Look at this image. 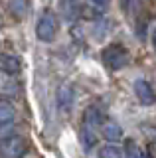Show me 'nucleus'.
<instances>
[{"mask_svg":"<svg viewBox=\"0 0 156 158\" xmlns=\"http://www.w3.org/2000/svg\"><path fill=\"white\" fill-rule=\"evenodd\" d=\"M0 26H2V16H0Z\"/></svg>","mask_w":156,"mask_h":158,"instance_id":"obj_17","label":"nucleus"},{"mask_svg":"<svg viewBox=\"0 0 156 158\" xmlns=\"http://www.w3.org/2000/svg\"><path fill=\"white\" fill-rule=\"evenodd\" d=\"M125 156L126 158H150L148 152H144V148L136 140H130V138L125 142Z\"/></svg>","mask_w":156,"mask_h":158,"instance_id":"obj_12","label":"nucleus"},{"mask_svg":"<svg viewBox=\"0 0 156 158\" xmlns=\"http://www.w3.org/2000/svg\"><path fill=\"white\" fill-rule=\"evenodd\" d=\"M99 125H101V115L97 111V107H89L83 115V121H81V142L87 150H91L97 144Z\"/></svg>","mask_w":156,"mask_h":158,"instance_id":"obj_1","label":"nucleus"},{"mask_svg":"<svg viewBox=\"0 0 156 158\" xmlns=\"http://www.w3.org/2000/svg\"><path fill=\"white\" fill-rule=\"evenodd\" d=\"M129 61H130V53L123 44H113V46L103 49V63L109 69H113V71H119V69L126 67Z\"/></svg>","mask_w":156,"mask_h":158,"instance_id":"obj_2","label":"nucleus"},{"mask_svg":"<svg viewBox=\"0 0 156 158\" xmlns=\"http://www.w3.org/2000/svg\"><path fill=\"white\" fill-rule=\"evenodd\" d=\"M0 69H2V71H6L8 75H14V77H16L18 73L22 71L20 57H16L14 53H2V56H0Z\"/></svg>","mask_w":156,"mask_h":158,"instance_id":"obj_9","label":"nucleus"},{"mask_svg":"<svg viewBox=\"0 0 156 158\" xmlns=\"http://www.w3.org/2000/svg\"><path fill=\"white\" fill-rule=\"evenodd\" d=\"M55 34H57L55 14H53L51 10H46L40 16V20H38V24H36V36H38V40H42V42H53Z\"/></svg>","mask_w":156,"mask_h":158,"instance_id":"obj_4","label":"nucleus"},{"mask_svg":"<svg viewBox=\"0 0 156 158\" xmlns=\"http://www.w3.org/2000/svg\"><path fill=\"white\" fill-rule=\"evenodd\" d=\"M109 4L107 2H83V4H79V16H83V18H89V20H97V18H101L105 14V10Z\"/></svg>","mask_w":156,"mask_h":158,"instance_id":"obj_8","label":"nucleus"},{"mask_svg":"<svg viewBox=\"0 0 156 158\" xmlns=\"http://www.w3.org/2000/svg\"><path fill=\"white\" fill-rule=\"evenodd\" d=\"M152 46H154V52H156V28L152 30Z\"/></svg>","mask_w":156,"mask_h":158,"instance_id":"obj_16","label":"nucleus"},{"mask_svg":"<svg viewBox=\"0 0 156 158\" xmlns=\"http://www.w3.org/2000/svg\"><path fill=\"white\" fill-rule=\"evenodd\" d=\"M28 152V140L20 135H12L0 140V158H24Z\"/></svg>","mask_w":156,"mask_h":158,"instance_id":"obj_3","label":"nucleus"},{"mask_svg":"<svg viewBox=\"0 0 156 158\" xmlns=\"http://www.w3.org/2000/svg\"><path fill=\"white\" fill-rule=\"evenodd\" d=\"M101 131H103V136L111 142H117V140L123 138V128H121V125H117L113 121H107Z\"/></svg>","mask_w":156,"mask_h":158,"instance_id":"obj_10","label":"nucleus"},{"mask_svg":"<svg viewBox=\"0 0 156 158\" xmlns=\"http://www.w3.org/2000/svg\"><path fill=\"white\" fill-rule=\"evenodd\" d=\"M16 118V109L10 101H4L0 99V125H8V123H14Z\"/></svg>","mask_w":156,"mask_h":158,"instance_id":"obj_11","label":"nucleus"},{"mask_svg":"<svg viewBox=\"0 0 156 158\" xmlns=\"http://www.w3.org/2000/svg\"><path fill=\"white\" fill-rule=\"evenodd\" d=\"M61 8H63V16L69 22L79 16V2H61Z\"/></svg>","mask_w":156,"mask_h":158,"instance_id":"obj_14","label":"nucleus"},{"mask_svg":"<svg viewBox=\"0 0 156 158\" xmlns=\"http://www.w3.org/2000/svg\"><path fill=\"white\" fill-rule=\"evenodd\" d=\"M28 6H30V4H28L26 0H16V2H10V4H8V8L12 10V14H14V16H18V18H22L24 14H26Z\"/></svg>","mask_w":156,"mask_h":158,"instance_id":"obj_15","label":"nucleus"},{"mask_svg":"<svg viewBox=\"0 0 156 158\" xmlns=\"http://www.w3.org/2000/svg\"><path fill=\"white\" fill-rule=\"evenodd\" d=\"M134 95L142 105H154L156 103V93L146 79H136L134 81Z\"/></svg>","mask_w":156,"mask_h":158,"instance_id":"obj_6","label":"nucleus"},{"mask_svg":"<svg viewBox=\"0 0 156 158\" xmlns=\"http://www.w3.org/2000/svg\"><path fill=\"white\" fill-rule=\"evenodd\" d=\"M20 93V83L14 75H8L6 71L0 69V99L10 101Z\"/></svg>","mask_w":156,"mask_h":158,"instance_id":"obj_5","label":"nucleus"},{"mask_svg":"<svg viewBox=\"0 0 156 158\" xmlns=\"http://www.w3.org/2000/svg\"><path fill=\"white\" fill-rule=\"evenodd\" d=\"M57 107H60L61 113H69L73 109V103H75V93H73V87L67 85V83H63L60 85L57 89Z\"/></svg>","mask_w":156,"mask_h":158,"instance_id":"obj_7","label":"nucleus"},{"mask_svg":"<svg viewBox=\"0 0 156 158\" xmlns=\"http://www.w3.org/2000/svg\"><path fill=\"white\" fill-rule=\"evenodd\" d=\"M99 158H125V150H121L117 144H107L99 150Z\"/></svg>","mask_w":156,"mask_h":158,"instance_id":"obj_13","label":"nucleus"}]
</instances>
